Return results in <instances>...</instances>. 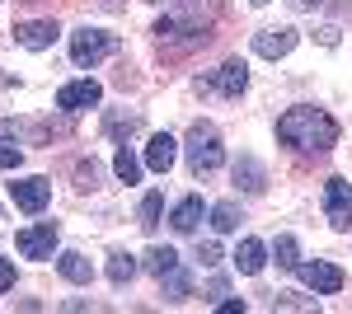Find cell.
Masks as SVG:
<instances>
[{"label": "cell", "instance_id": "6da1fadb", "mask_svg": "<svg viewBox=\"0 0 352 314\" xmlns=\"http://www.w3.org/2000/svg\"><path fill=\"white\" fill-rule=\"evenodd\" d=\"M277 141L292 146V150H300V155H324V150L338 146V122L329 117L324 108L296 104V108H287V113L277 117Z\"/></svg>", "mask_w": 352, "mask_h": 314}, {"label": "cell", "instance_id": "7a4b0ae2", "mask_svg": "<svg viewBox=\"0 0 352 314\" xmlns=\"http://www.w3.org/2000/svg\"><path fill=\"white\" fill-rule=\"evenodd\" d=\"M217 24V5L212 0H174L164 10V19L155 24L160 38H192V43H207Z\"/></svg>", "mask_w": 352, "mask_h": 314}, {"label": "cell", "instance_id": "3957f363", "mask_svg": "<svg viewBox=\"0 0 352 314\" xmlns=\"http://www.w3.org/2000/svg\"><path fill=\"white\" fill-rule=\"evenodd\" d=\"M184 150H188V169H192V179H202V174H217L221 159H226L217 122H192V127H188V141H184Z\"/></svg>", "mask_w": 352, "mask_h": 314}, {"label": "cell", "instance_id": "277c9868", "mask_svg": "<svg viewBox=\"0 0 352 314\" xmlns=\"http://www.w3.org/2000/svg\"><path fill=\"white\" fill-rule=\"evenodd\" d=\"M113 52H118V38L113 33H99V28H76L71 33V61L76 66H99Z\"/></svg>", "mask_w": 352, "mask_h": 314}, {"label": "cell", "instance_id": "5b68a950", "mask_svg": "<svg viewBox=\"0 0 352 314\" xmlns=\"http://www.w3.org/2000/svg\"><path fill=\"white\" fill-rule=\"evenodd\" d=\"M244 85H249V66H244V61H226L217 76H202V80H197V89H202V94H221V99H240Z\"/></svg>", "mask_w": 352, "mask_h": 314}, {"label": "cell", "instance_id": "8992f818", "mask_svg": "<svg viewBox=\"0 0 352 314\" xmlns=\"http://www.w3.org/2000/svg\"><path fill=\"white\" fill-rule=\"evenodd\" d=\"M56 239H61V230H56L52 221H38V225L19 230V235H14V244H19V254H24V258H52Z\"/></svg>", "mask_w": 352, "mask_h": 314}, {"label": "cell", "instance_id": "52a82bcc", "mask_svg": "<svg viewBox=\"0 0 352 314\" xmlns=\"http://www.w3.org/2000/svg\"><path fill=\"white\" fill-rule=\"evenodd\" d=\"M324 216L333 230H352V183H343V179L324 183Z\"/></svg>", "mask_w": 352, "mask_h": 314}, {"label": "cell", "instance_id": "ba28073f", "mask_svg": "<svg viewBox=\"0 0 352 314\" xmlns=\"http://www.w3.org/2000/svg\"><path fill=\"white\" fill-rule=\"evenodd\" d=\"M10 197H14V207H19V211L38 216V211L52 202V183H47L43 174H33V179H19V183H10Z\"/></svg>", "mask_w": 352, "mask_h": 314}, {"label": "cell", "instance_id": "9c48e42d", "mask_svg": "<svg viewBox=\"0 0 352 314\" xmlns=\"http://www.w3.org/2000/svg\"><path fill=\"white\" fill-rule=\"evenodd\" d=\"M99 99H104V89H99L94 80H71V85H61V89H56V108H66V113L94 108Z\"/></svg>", "mask_w": 352, "mask_h": 314}, {"label": "cell", "instance_id": "30bf717a", "mask_svg": "<svg viewBox=\"0 0 352 314\" xmlns=\"http://www.w3.org/2000/svg\"><path fill=\"white\" fill-rule=\"evenodd\" d=\"M300 277H305V287L320 291V295H333V291H343V267H333V262H300L296 267Z\"/></svg>", "mask_w": 352, "mask_h": 314}, {"label": "cell", "instance_id": "8fae6325", "mask_svg": "<svg viewBox=\"0 0 352 314\" xmlns=\"http://www.w3.org/2000/svg\"><path fill=\"white\" fill-rule=\"evenodd\" d=\"M296 38H300V33H296V28H287V24H282V28H263V33H254V52L268 56V61H277V56H287L292 47H296Z\"/></svg>", "mask_w": 352, "mask_h": 314}, {"label": "cell", "instance_id": "7c38bea8", "mask_svg": "<svg viewBox=\"0 0 352 314\" xmlns=\"http://www.w3.org/2000/svg\"><path fill=\"white\" fill-rule=\"evenodd\" d=\"M56 19H28V24H19L14 28V43L19 47H28V52H43V47H52L56 43Z\"/></svg>", "mask_w": 352, "mask_h": 314}, {"label": "cell", "instance_id": "4fadbf2b", "mask_svg": "<svg viewBox=\"0 0 352 314\" xmlns=\"http://www.w3.org/2000/svg\"><path fill=\"white\" fill-rule=\"evenodd\" d=\"M174 159H179V141L160 131V136H151V146H146V169H155V174H169L174 169Z\"/></svg>", "mask_w": 352, "mask_h": 314}, {"label": "cell", "instance_id": "5bb4252c", "mask_svg": "<svg viewBox=\"0 0 352 314\" xmlns=\"http://www.w3.org/2000/svg\"><path fill=\"white\" fill-rule=\"evenodd\" d=\"M263 262H268L263 239H240V249H235V267H240L244 277H258V272H263Z\"/></svg>", "mask_w": 352, "mask_h": 314}, {"label": "cell", "instance_id": "9a60e30c", "mask_svg": "<svg viewBox=\"0 0 352 314\" xmlns=\"http://www.w3.org/2000/svg\"><path fill=\"white\" fill-rule=\"evenodd\" d=\"M56 272H61L66 282H76V287H89V282H94V267H89V258H85V254H76V249H66V254L56 258Z\"/></svg>", "mask_w": 352, "mask_h": 314}, {"label": "cell", "instance_id": "2e32d148", "mask_svg": "<svg viewBox=\"0 0 352 314\" xmlns=\"http://www.w3.org/2000/svg\"><path fill=\"white\" fill-rule=\"evenodd\" d=\"M197 221H202V197H184V202L174 207V216H169V225H174L179 235H192Z\"/></svg>", "mask_w": 352, "mask_h": 314}, {"label": "cell", "instance_id": "e0dca14e", "mask_svg": "<svg viewBox=\"0 0 352 314\" xmlns=\"http://www.w3.org/2000/svg\"><path fill=\"white\" fill-rule=\"evenodd\" d=\"M235 183H240L244 192H263L268 174H263V164H258L254 155H240V164H235Z\"/></svg>", "mask_w": 352, "mask_h": 314}, {"label": "cell", "instance_id": "ac0fdd59", "mask_svg": "<svg viewBox=\"0 0 352 314\" xmlns=\"http://www.w3.org/2000/svg\"><path fill=\"white\" fill-rule=\"evenodd\" d=\"M104 131H109L113 141H122V146H127L136 131H141V117H136V113H109V117H104Z\"/></svg>", "mask_w": 352, "mask_h": 314}, {"label": "cell", "instance_id": "d6986e66", "mask_svg": "<svg viewBox=\"0 0 352 314\" xmlns=\"http://www.w3.org/2000/svg\"><path fill=\"white\" fill-rule=\"evenodd\" d=\"M146 272H151V277H169V272H179V254H174V249H169V244H164V249H146Z\"/></svg>", "mask_w": 352, "mask_h": 314}, {"label": "cell", "instance_id": "ffe728a7", "mask_svg": "<svg viewBox=\"0 0 352 314\" xmlns=\"http://www.w3.org/2000/svg\"><path fill=\"white\" fill-rule=\"evenodd\" d=\"M272 258H277V267L296 272V267H300V244H296V235H277V249H272Z\"/></svg>", "mask_w": 352, "mask_h": 314}, {"label": "cell", "instance_id": "44dd1931", "mask_svg": "<svg viewBox=\"0 0 352 314\" xmlns=\"http://www.w3.org/2000/svg\"><path fill=\"white\" fill-rule=\"evenodd\" d=\"M240 207H235V202H217V207H212V225H217L221 235H230V230H240Z\"/></svg>", "mask_w": 352, "mask_h": 314}, {"label": "cell", "instance_id": "7402d4cb", "mask_svg": "<svg viewBox=\"0 0 352 314\" xmlns=\"http://www.w3.org/2000/svg\"><path fill=\"white\" fill-rule=\"evenodd\" d=\"M132 277H136V258H132V254H113V258H109V282H113V287H127Z\"/></svg>", "mask_w": 352, "mask_h": 314}, {"label": "cell", "instance_id": "603a6c76", "mask_svg": "<svg viewBox=\"0 0 352 314\" xmlns=\"http://www.w3.org/2000/svg\"><path fill=\"white\" fill-rule=\"evenodd\" d=\"M113 174H118V179H122V183H136V179H141V159H136L132 150H127V146H122V150H118V155H113Z\"/></svg>", "mask_w": 352, "mask_h": 314}, {"label": "cell", "instance_id": "cb8c5ba5", "mask_svg": "<svg viewBox=\"0 0 352 314\" xmlns=\"http://www.w3.org/2000/svg\"><path fill=\"white\" fill-rule=\"evenodd\" d=\"M160 287H164L169 300H188V295H192V282L184 277V267H179V272H169V277H160Z\"/></svg>", "mask_w": 352, "mask_h": 314}, {"label": "cell", "instance_id": "d4e9b609", "mask_svg": "<svg viewBox=\"0 0 352 314\" xmlns=\"http://www.w3.org/2000/svg\"><path fill=\"white\" fill-rule=\"evenodd\" d=\"M99 179H104V169H99L94 159H80V164H76V188H80V192H94Z\"/></svg>", "mask_w": 352, "mask_h": 314}, {"label": "cell", "instance_id": "484cf974", "mask_svg": "<svg viewBox=\"0 0 352 314\" xmlns=\"http://www.w3.org/2000/svg\"><path fill=\"white\" fill-rule=\"evenodd\" d=\"M160 211H164V197L160 192H146V202H141V230H155L160 225Z\"/></svg>", "mask_w": 352, "mask_h": 314}, {"label": "cell", "instance_id": "4316f807", "mask_svg": "<svg viewBox=\"0 0 352 314\" xmlns=\"http://www.w3.org/2000/svg\"><path fill=\"white\" fill-rule=\"evenodd\" d=\"M272 310H315V300H305L296 291H282V295L272 300Z\"/></svg>", "mask_w": 352, "mask_h": 314}, {"label": "cell", "instance_id": "83f0119b", "mask_svg": "<svg viewBox=\"0 0 352 314\" xmlns=\"http://www.w3.org/2000/svg\"><path fill=\"white\" fill-rule=\"evenodd\" d=\"M19 146H0V169H5V174H14V169H19Z\"/></svg>", "mask_w": 352, "mask_h": 314}, {"label": "cell", "instance_id": "f1b7e54d", "mask_svg": "<svg viewBox=\"0 0 352 314\" xmlns=\"http://www.w3.org/2000/svg\"><path fill=\"white\" fill-rule=\"evenodd\" d=\"M197 262H202V267H217L221 262V244H197Z\"/></svg>", "mask_w": 352, "mask_h": 314}, {"label": "cell", "instance_id": "f546056e", "mask_svg": "<svg viewBox=\"0 0 352 314\" xmlns=\"http://www.w3.org/2000/svg\"><path fill=\"white\" fill-rule=\"evenodd\" d=\"M221 295H230V282L226 277H212L207 282V300H221Z\"/></svg>", "mask_w": 352, "mask_h": 314}, {"label": "cell", "instance_id": "4dcf8cb0", "mask_svg": "<svg viewBox=\"0 0 352 314\" xmlns=\"http://www.w3.org/2000/svg\"><path fill=\"white\" fill-rule=\"evenodd\" d=\"M0 291H14V262L0 258Z\"/></svg>", "mask_w": 352, "mask_h": 314}, {"label": "cell", "instance_id": "1f68e13d", "mask_svg": "<svg viewBox=\"0 0 352 314\" xmlns=\"http://www.w3.org/2000/svg\"><path fill=\"white\" fill-rule=\"evenodd\" d=\"M320 43L324 47H338V28H320Z\"/></svg>", "mask_w": 352, "mask_h": 314}, {"label": "cell", "instance_id": "d6a6232c", "mask_svg": "<svg viewBox=\"0 0 352 314\" xmlns=\"http://www.w3.org/2000/svg\"><path fill=\"white\" fill-rule=\"evenodd\" d=\"M221 314H244V300H221Z\"/></svg>", "mask_w": 352, "mask_h": 314}, {"label": "cell", "instance_id": "836d02e7", "mask_svg": "<svg viewBox=\"0 0 352 314\" xmlns=\"http://www.w3.org/2000/svg\"><path fill=\"white\" fill-rule=\"evenodd\" d=\"M292 5H296V10H315L320 0H292Z\"/></svg>", "mask_w": 352, "mask_h": 314}, {"label": "cell", "instance_id": "e575fe53", "mask_svg": "<svg viewBox=\"0 0 352 314\" xmlns=\"http://www.w3.org/2000/svg\"><path fill=\"white\" fill-rule=\"evenodd\" d=\"M0 136H14V122H0Z\"/></svg>", "mask_w": 352, "mask_h": 314}, {"label": "cell", "instance_id": "d590c367", "mask_svg": "<svg viewBox=\"0 0 352 314\" xmlns=\"http://www.w3.org/2000/svg\"><path fill=\"white\" fill-rule=\"evenodd\" d=\"M249 5H268V0H249Z\"/></svg>", "mask_w": 352, "mask_h": 314}]
</instances>
